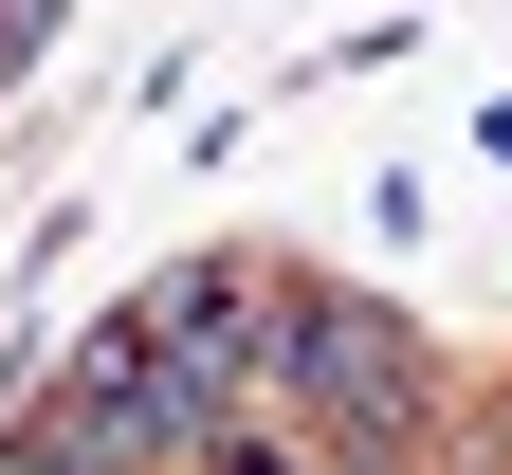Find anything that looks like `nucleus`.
Wrapping results in <instances>:
<instances>
[{
	"instance_id": "f257e3e1",
	"label": "nucleus",
	"mask_w": 512,
	"mask_h": 475,
	"mask_svg": "<svg viewBox=\"0 0 512 475\" xmlns=\"http://www.w3.org/2000/svg\"><path fill=\"white\" fill-rule=\"evenodd\" d=\"M275 402L311 439H330L348 475H403L421 421H439V366H421V311H384L348 275H293V348H275Z\"/></svg>"
},
{
	"instance_id": "f03ea898",
	"label": "nucleus",
	"mask_w": 512,
	"mask_h": 475,
	"mask_svg": "<svg viewBox=\"0 0 512 475\" xmlns=\"http://www.w3.org/2000/svg\"><path fill=\"white\" fill-rule=\"evenodd\" d=\"M55 402L92 421V457H110V475H183V457H220V439L256 421V402H220L202 366H165L128 293H110L92 329H74V366H55Z\"/></svg>"
},
{
	"instance_id": "7ed1b4c3",
	"label": "nucleus",
	"mask_w": 512,
	"mask_h": 475,
	"mask_svg": "<svg viewBox=\"0 0 512 475\" xmlns=\"http://www.w3.org/2000/svg\"><path fill=\"white\" fill-rule=\"evenodd\" d=\"M128 311H147V348L202 366L220 402H256L275 348H293V275H275V256H165V275H128Z\"/></svg>"
},
{
	"instance_id": "20e7f679",
	"label": "nucleus",
	"mask_w": 512,
	"mask_h": 475,
	"mask_svg": "<svg viewBox=\"0 0 512 475\" xmlns=\"http://www.w3.org/2000/svg\"><path fill=\"white\" fill-rule=\"evenodd\" d=\"M0 475H110V457H92V421H74V402H55V384H37V402H19V421H0Z\"/></svg>"
},
{
	"instance_id": "39448f33",
	"label": "nucleus",
	"mask_w": 512,
	"mask_h": 475,
	"mask_svg": "<svg viewBox=\"0 0 512 475\" xmlns=\"http://www.w3.org/2000/svg\"><path fill=\"white\" fill-rule=\"evenodd\" d=\"M55 19H74V0H0V92L37 74V37H55Z\"/></svg>"
},
{
	"instance_id": "423d86ee",
	"label": "nucleus",
	"mask_w": 512,
	"mask_h": 475,
	"mask_svg": "<svg viewBox=\"0 0 512 475\" xmlns=\"http://www.w3.org/2000/svg\"><path fill=\"white\" fill-rule=\"evenodd\" d=\"M220 475H311V457H293V439H256V421H238V439H220Z\"/></svg>"
}]
</instances>
